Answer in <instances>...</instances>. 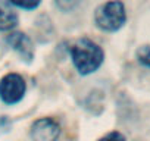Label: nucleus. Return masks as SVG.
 Listing matches in <instances>:
<instances>
[{"mask_svg": "<svg viewBox=\"0 0 150 141\" xmlns=\"http://www.w3.org/2000/svg\"><path fill=\"white\" fill-rule=\"evenodd\" d=\"M135 54H137V60L143 66H146V68L150 69V46H141V47H138Z\"/></svg>", "mask_w": 150, "mask_h": 141, "instance_id": "0eeeda50", "label": "nucleus"}, {"mask_svg": "<svg viewBox=\"0 0 150 141\" xmlns=\"http://www.w3.org/2000/svg\"><path fill=\"white\" fill-rule=\"evenodd\" d=\"M0 128H2V129H0V134L6 132V131L11 128V122L8 121L6 116H0Z\"/></svg>", "mask_w": 150, "mask_h": 141, "instance_id": "9b49d317", "label": "nucleus"}, {"mask_svg": "<svg viewBox=\"0 0 150 141\" xmlns=\"http://www.w3.org/2000/svg\"><path fill=\"white\" fill-rule=\"evenodd\" d=\"M18 25V15L15 11L0 3V31H9Z\"/></svg>", "mask_w": 150, "mask_h": 141, "instance_id": "423d86ee", "label": "nucleus"}, {"mask_svg": "<svg viewBox=\"0 0 150 141\" xmlns=\"http://www.w3.org/2000/svg\"><path fill=\"white\" fill-rule=\"evenodd\" d=\"M71 56L75 68L81 75H88L99 69L105 59V53L100 46L88 38H81L71 47Z\"/></svg>", "mask_w": 150, "mask_h": 141, "instance_id": "f257e3e1", "label": "nucleus"}, {"mask_svg": "<svg viewBox=\"0 0 150 141\" xmlns=\"http://www.w3.org/2000/svg\"><path fill=\"white\" fill-rule=\"evenodd\" d=\"M60 135V126L56 121L50 118L37 119L30 129V137L33 141H57Z\"/></svg>", "mask_w": 150, "mask_h": 141, "instance_id": "20e7f679", "label": "nucleus"}, {"mask_svg": "<svg viewBox=\"0 0 150 141\" xmlns=\"http://www.w3.org/2000/svg\"><path fill=\"white\" fill-rule=\"evenodd\" d=\"M25 81L19 74H8L0 80V99L8 104L18 103L25 94Z\"/></svg>", "mask_w": 150, "mask_h": 141, "instance_id": "7ed1b4c3", "label": "nucleus"}, {"mask_svg": "<svg viewBox=\"0 0 150 141\" xmlns=\"http://www.w3.org/2000/svg\"><path fill=\"white\" fill-rule=\"evenodd\" d=\"M96 25L103 31H118L124 27L127 21L125 6L119 0H110V2L99 6L94 13Z\"/></svg>", "mask_w": 150, "mask_h": 141, "instance_id": "f03ea898", "label": "nucleus"}, {"mask_svg": "<svg viewBox=\"0 0 150 141\" xmlns=\"http://www.w3.org/2000/svg\"><path fill=\"white\" fill-rule=\"evenodd\" d=\"M99 141H125V137H124L121 132L113 131V132H109V134H106L105 137H102Z\"/></svg>", "mask_w": 150, "mask_h": 141, "instance_id": "9d476101", "label": "nucleus"}, {"mask_svg": "<svg viewBox=\"0 0 150 141\" xmlns=\"http://www.w3.org/2000/svg\"><path fill=\"white\" fill-rule=\"evenodd\" d=\"M78 3H80V0H56V5L59 6V9H62L65 12L72 11Z\"/></svg>", "mask_w": 150, "mask_h": 141, "instance_id": "1a4fd4ad", "label": "nucleus"}, {"mask_svg": "<svg viewBox=\"0 0 150 141\" xmlns=\"http://www.w3.org/2000/svg\"><path fill=\"white\" fill-rule=\"evenodd\" d=\"M8 43H9V46L13 50H16L21 54V57L25 62H31L33 60L34 47H33V43H31L28 35H25L24 32H12L8 37Z\"/></svg>", "mask_w": 150, "mask_h": 141, "instance_id": "39448f33", "label": "nucleus"}, {"mask_svg": "<svg viewBox=\"0 0 150 141\" xmlns=\"http://www.w3.org/2000/svg\"><path fill=\"white\" fill-rule=\"evenodd\" d=\"M9 2L18 8H22V9H35L41 0H9Z\"/></svg>", "mask_w": 150, "mask_h": 141, "instance_id": "6e6552de", "label": "nucleus"}]
</instances>
